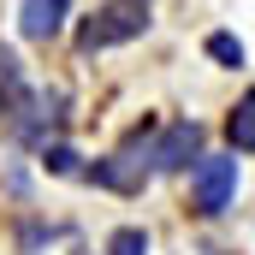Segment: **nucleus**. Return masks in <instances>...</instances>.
Masks as SVG:
<instances>
[{"label":"nucleus","mask_w":255,"mask_h":255,"mask_svg":"<svg viewBox=\"0 0 255 255\" xmlns=\"http://www.w3.org/2000/svg\"><path fill=\"white\" fill-rule=\"evenodd\" d=\"M148 24H154V0H101V6L77 24V54L125 48L136 36H148Z\"/></svg>","instance_id":"1"},{"label":"nucleus","mask_w":255,"mask_h":255,"mask_svg":"<svg viewBox=\"0 0 255 255\" xmlns=\"http://www.w3.org/2000/svg\"><path fill=\"white\" fill-rule=\"evenodd\" d=\"M238 202V160L232 154H202L190 166V208L202 220H220Z\"/></svg>","instance_id":"2"},{"label":"nucleus","mask_w":255,"mask_h":255,"mask_svg":"<svg viewBox=\"0 0 255 255\" xmlns=\"http://www.w3.org/2000/svg\"><path fill=\"white\" fill-rule=\"evenodd\" d=\"M202 160V125L196 119H172L166 130H154L148 142V172H190Z\"/></svg>","instance_id":"3"},{"label":"nucleus","mask_w":255,"mask_h":255,"mask_svg":"<svg viewBox=\"0 0 255 255\" xmlns=\"http://www.w3.org/2000/svg\"><path fill=\"white\" fill-rule=\"evenodd\" d=\"M71 18V0H18V36L24 42H54Z\"/></svg>","instance_id":"4"},{"label":"nucleus","mask_w":255,"mask_h":255,"mask_svg":"<svg viewBox=\"0 0 255 255\" xmlns=\"http://www.w3.org/2000/svg\"><path fill=\"white\" fill-rule=\"evenodd\" d=\"M226 142H232V154H255V89H244L238 107L226 113Z\"/></svg>","instance_id":"5"},{"label":"nucleus","mask_w":255,"mask_h":255,"mask_svg":"<svg viewBox=\"0 0 255 255\" xmlns=\"http://www.w3.org/2000/svg\"><path fill=\"white\" fill-rule=\"evenodd\" d=\"M202 54H208V60H214V65H226V71H238V65L250 60V48H244V42H238L232 30H214V36L202 42Z\"/></svg>","instance_id":"6"},{"label":"nucleus","mask_w":255,"mask_h":255,"mask_svg":"<svg viewBox=\"0 0 255 255\" xmlns=\"http://www.w3.org/2000/svg\"><path fill=\"white\" fill-rule=\"evenodd\" d=\"M42 166H48L54 178H83V166H77V154H71L65 142H42Z\"/></svg>","instance_id":"7"},{"label":"nucleus","mask_w":255,"mask_h":255,"mask_svg":"<svg viewBox=\"0 0 255 255\" xmlns=\"http://www.w3.org/2000/svg\"><path fill=\"white\" fill-rule=\"evenodd\" d=\"M107 255H148V232L142 226H119L107 238Z\"/></svg>","instance_id":"8"},{"label":"nucleus","mask_w":255,"mask_h":255,"mask_svg":"<svg viewBox=\"0 0 255 255\" xmlns=\"http://www.w3.org/2000/svg\"><path fill=\"white\" fill-rule=\"evenodd\" d=\"M54 238H60V226H42V220H30V226L18 232V250L30 255V250H36V244H54Z\"/></svg>","instance_id":"9"},{"label":"nucleus","mask_w":255,"mask_h":255,"mask_svg":"<svg viewBox=\"0 0 255 255\" xmlns=\"http://www.w3.org/2000/svg\"><path fill=\"white\" fill-rule=\"evenodd\" d=\"M0 113H6V107H0Z\"/></svg>","instance_id":"10"}]
</instances>
